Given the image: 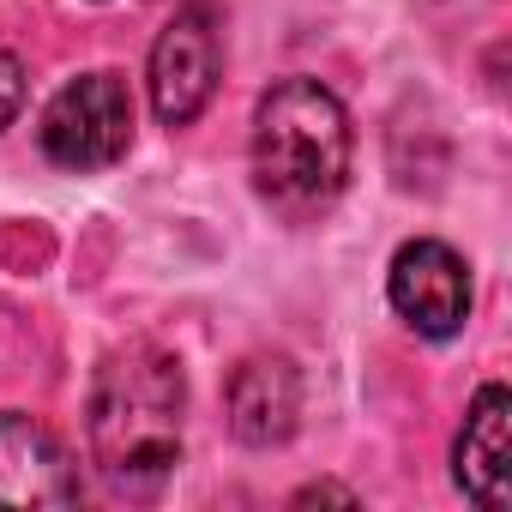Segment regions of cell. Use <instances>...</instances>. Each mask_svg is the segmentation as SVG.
<instances>
[{
	"mask_svg": "<svg viewBox=\"0 0 512 512\" xmlns=\"http://www.w3.org/2000/svg\"><path fill=\"white\" fill-rule=\"evenodd\" d=\"M452 476L488 512L512 500V392L506 386H482L470 398V416L452 446Z\"/></svg>",
	"mask_w": 512,
	"mask_h": 512,
	"instance_id": "cell-8",
	"label": "cell"
},
{
	"mask_svg": "<svg viewBox=\"0 0 512 512\" xmlns=\"http://www.w3.org/2000/svg\"><path fill=\"white\" fill-rule=\"evenodd\" d=\"M217 67H223V43H217V13L205 0L181 7L157 49H151V109L163 127H193L199 109L217 91Z\"/></svg>",
	"mask_w": 512,
	"mask_h": 512,
	"instance_id": "cell-4",
	"label": "cell"
},
{
	"mask_svg": "<svg viewBox=\"0 0 512 512\" xmlns=\"http://www.w3.org/2000/svg\"><path fill=\"white\" fill-rule=\"evenodd\" d=\"M386 296H392L398 320H410L422 338H452L470 320V266L434 235L404 241L392 253Z\"/></svg>",
	"mask_w": 512,
	"mask_h": 512,
	"instance_id": "cell-5",
	"label": "cell"
},
{
	"mask_svg": "<svg viewBox=\"0 0 512 512\" xmlns=\"http://www.w3.org/2000/svg\"><path fill=\"white\" fill-rule=\"evenodd\" d=\"M79 470L61 434L25 410H0V506H73Z\"/></svg>",
	"mask_w": 512,
	"mask_h": 512,
	"instance_id": "cell-6",
	"label": "cell"
},
{
	"mask_svg": "<svg viewBox=\"0 0 512 512\" xmlns=\"http://www.w3.org/2000/svg\"><path fill=\"white\" fill-rule=\"evenodd\" d=\"M37 145L55 169H73V175H97V169L121 163L133 145V97H127L121 73L67 79L37 121Z\"/></svg>",
	"mask_w": 512,
	"mask_h": 512,
	"instance_id": "cell-3",
	"label": "cell"
},
{
	"mask_svg": "<svg viewBox=\"0 0 512 512\" xmlns=\"http://www.w3.org/2000/svg\"><path fill=\"white\" fill-rule=\"evenodd\" d=\"M350 181V115L320 79H278L253 109V193L278 217L314 223Z\"/></svg>",
	"mask_w": 512,
	"mask_h": 512,
	"instance_id": "cell-2",
	"label": "cell"
},
{
	"mask_svg": "<svg viewBox=\"0 0 512 512\" xmlns=\"http://www.w3.org/2000/svg\"><path fill=\"white\" fill-rule=\"evenodd\" d=\"M187 374L157 344H121L91 380V458L115 494H157L181 458Z\"/></svg>",
	"mask_w": 512,
	"mask_h": 512,
	"instance_id": "cell-1",
	"label": "cell"
},
{
	"mask_svg": "<svg viewBox=\"0 0 512 512\" xmlns=\"http://www.w3.org/2000/svg\"><path fill=\"white\" fill-rule=\"evenodd\" d=\"M302 500H338V506H356V494H350V488H338V482H314V488H302V494H296V506H302Z\"/></svg>",
	"mask_w": 512,
	"mask_h": 512,
	"instance_id": "cell-10",
	"label": "cell"
},
{
	"mask_svg": "<svg viewBox=\"0 0 512 512\" xmlns=\"http://www.w3.org/2000/svg\"><path fill=\"white\" fill-rule=\"evenodd\" d=\"M19 103H25V67L13 55H0V127L19 115Z\"/></svg>",
	"mask_w": 512,
	"mask_h": 512,
	"instance_id": "cell-9",
	"label": "cell"
},
{
	"mask_svg": "<svg viewBox=\"0 0 512 512\" xmlns=\"http://www.w3.org/2000/svg\"><path fill=\"white\" fill-rule=\"evenodd\" d=\"M302 422V374L290 356H247L229 374V428L241 446L272 452Z\"/></svg>",
	"mask_w": 512,
	"mask_h": 512,
	"instance_id": "cell-7",
	"label": "cell"
}]
</instances>
